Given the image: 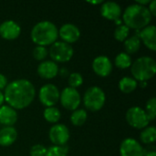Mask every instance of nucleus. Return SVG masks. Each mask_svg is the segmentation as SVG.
I'll return each mask as SVG.
<instances>
[{"instance_id":"30","label":"nucleus","mask_w":156,"mask_h":156,"mask_svg":"<svg viewBox=\"0 0 156 156\" xmlns=\"http://www.w3.org/2000/svg\"><path fill=\"white\" fill-rule=\"evenodd\" d=\"M48 54V50L47 49V48L41 46H36L32 52L34 58L38 61H44Z\"/></svg>"},{"instance_id":"7","label":"nucleus","mask_w":156,"mask_h":156,"mask_svg":"<svg viewBox=\"0 0 156 156\" xmlns=\"http://www.w3.org/2000/svg\"><path fill=\"white\" fill-rule=\"evenodd\" d=\"M125 118H126L128 124L131 127L138 129V130L144 129L145 127L148 126V124L150 122L144 110L139 106L131 107L126 112Z\"/></svg>"},{"instance_id":"38","label":"nucleus","mask_w":156,"mask_h":156,"mask_svg":"<svg viewBox=\"0 0 156 156\" xmlns=\"http://www.w3.org/2000/svg\"><path fill=\"white\" fill-rule=\"evenodd\" d=\"M140 86H141L142 88H145V87L147 86V82H145V81H144V82H140Z\"/></svg>"},{"instance_id":"19","label":"nucleus","mask_w":156,"mask_h":156,"mask_svg":"<svg viewBox=\"0 0 156 156\" xmlns=\"http://www.w3.org/2000/svg\"><path fill=\"white\" fill-rule=\"evenodd\" d=\"M17 139V132L13 126H4L0 129V146L12 145Z\"/></svg>"},{"instance_id":"23","label":"nucleus","mask_w":156,"mask_h":156,"mask_svg":"<svg viewBox=\"0 0 156 156\" xmlns=\"http://www.w3.org/2000/svg\"><path fill=\"white\" fill-rule=\"evenodd\" d=\"M88 118V113L83 109H77L70 115V122L74 126H82Z\"/></svg>"},{"instance_id":"36","label":"nucleus","mask_w":156,"mask_h":156,"mask_svg":"<svg viewBox=\"0 0 156 156\" xmlns=\"http://www.w3.org/2000/svg\"><path fill=\"white\" fill-rule=\"evenodd\" d=\"M5 102V98H4V93L2 91H0V107L2 105H4L3 103Z\"/></svg>"},{"instance_id":"1","label":"nucleus","mask_w":156,"mask_h":156,"mask_svg":"<svg viewBox=\"0 0 156 156\" xmlns=\"http://www.w3.org/2000/svg\"><path fill=\"white\" fill-rule=\"evenodd\" d=\"M36 89L31 81L26 79L15 80L4 90L5 101L13 109L22 110L28 107L34 101Z\"/></svg>"},{"instance_id":"15","label":"nucleus","mask_w":156,"mask_h":156,"mask_svg":"<svg viewBox=\"0 0 156 156\" xmlns=\"http://www.w3.org/2000/svg\"><path fill=\"white\" fill-rule=\"evenodd\" d=\"M101 14L104 18L115 21L122 16V8L121 5L116 2H103L101 6Z\"/></svg>"},{"instance_id":"20","label":"nucleus","mask_w":156,"mask_h":156,"mask_svg":"<svg viewBox=\"0 0 156 156\" xmlns=\"http://www.w3.org/2000/svg\"><path fill=\"white\" fill-rule=\"evenodd\" d=\"M138 82L131 77H123L119 81V89L122 92L129 94L136 90Z\"/></svg>"},{"instance_id":"24","label":"nucleus","mask_w":156,"mask_h":156,"mask_svg":"<svg viewBox=\"0 0 156 156\" xmlns=\"http://www.w3.org/2000/svg\"><path fill=\"white\" fill-rule=\"evenodd\" d=\"M43 117L48 122L56 124L60 120L61 112L56 107H48V108H46L44 110Z\"/></svg>"},{"instance_id":"28","label":"nucleus","mask_w":156,"mask_h":156,"mask_svg":"<svg viewBox=\"0 0 156 156\" xmlns=\"http://www.w3.org/2000/svg\"><path fill=\"white\" fill-rule=\"evenodd\" d=\"M147 117H148V120L151 122V121H154L155 120L156 117V99L154 97L149 99L146 102V105H145V110H144Z\"/></svg>"},{"instance_id":"13","label":"nucleus","mask_w":156,"mask_h":156,"mask_svg":"<svg viewBox=\"0 0 156 156\" xmlns=\"http://www.w3.org/2000/svg\"><path fill=\"white\" fill-rule=\"evenodd\" d=\"M20 33L21 27L14 20H5L0 24V37L5 40L16 39Z\"/></svg>"},{"instance_id":"2","label":"nucleus","mask_w":156,"mask_h":156,"mask_svg":"<svg viewBox=\"0 0 156 156\" xmlns=\"http://www.w3.org/2000/svg\"><path fill=\"white\" fill-rule=\"evenodd\" d=\"M152 15L147 6H143L138 4L130 5L123 12L122 21L129 28L134 30H141L150 25L152 21Z\"/></svg>"},{"instance_id":"26","label":"nucleus","mask_w":156,"mask_h":156,"mask_svg":"<svg viewBox=\"0 0 156 156\" xmlns=\"http://www.w3.org/2000/svg\"><path fill=\"white\" fill-rule=\"evenodd\" d=\"M129 34H130V28L128 27H126L124 24L121 25V26H118L115 30H114V33H113V36H114V38L119 41V42H124L128 37H129Z\"/></svg>"},{"instance_id":"10","label":"nucleus","mask_w":156,"mask_h":156,"mask_svg":"<svg viewBox=\"0 0 156 156\" xmlns=\"http://www.w3.org/2000/svg\"><path fill=\"white\" fill-rule=\"evenodd\" d=\"M48 137L53 145L64 146L69 140V130L65 124L56 123L49 129Z\"/></svg>"},{"instance_id":"17","label":"nucleus","mask_w":156,"mask_h":156,"mask_svg":"<svg viewBox=\"0 0 156 156\" xmlns=\"http://www.w3.org/2000/svg\"><path fill=\"white\" fill-rule=\"evenodd\" d=\"M139 37L144 46L152 51L156 50V27L154 25H149L140 30Z\"/></svg>"},{"instance_id":"6","label":"nucleus","mask_w":156,"mask_h":156,"mask_svg":"<svg viewBox=\"0 0 156 156\" xmlns=\"http://www.w3.org/2000/svg\"><path fill=\"white\" fill-rule=\"evenodd\" d=\"M49 56L54 62L65 63L71 59L74 51L71 45L67 44L63 41H56L50 46L48 50Z\"/></svg>"},{"instance_id":"31","label":"nucleus","mask_w":156,"mask_h":156,"mask_svg":"<svg viewBox=\"0 0 156 156\" xmlns=\"http://www.w3.org/2000/svg\"><path fill=\"white\" fill-rule=\"evenodd\" d=\"M47 148L43 144H35L30 148L29 154L30 156H45Z\"/></svg>"},{"instance_id":"11","label":"nucleus","mask_w":156,"mask_h":156,"mask_svg":"<svg viewBox=\"0 0 156 156\" xmlns=\"http://www.w3.org/2000/svg\"><path fill=\"white\" fill-rule=\"evenodd\" d=\"M92 69L100 77H108L112 71V63L107 56H98L92 61Z\"/></svg>"},{"instance_id":"3","label":"nucleus","mask_w":156,"mask_h":156,"mask_svg":"<svg viewBox=\"0 0 156 156\" xmlns=\"http://www.w3.org/2000/svg\"><path fill=\"white\" fill-rule=\"evenodd\" d=\"M30 37L37 46H51L57 41L58 29L51 21H40L33 27Z\"/></svg>"},{"instance_id":"14","label":"nucleus","mask_w":156,"mask_h":156,"mask_svg":"<svg viewBox=\"0 0 156 156\" xmlns=\"http://www.w3.org/2000/svg\"><path fill=\"white\" fill-rule=\"evenodd\" d=\"M58 36L61 37L63 42L70 45L79 40L80 37V31L77 26L67 23L61 26V27L58 29Z\"/></svg>"},{"instance_id":"37","label":"nucleus","mask_w":156,"mask_h":156,"mask_svg":"<svg viewBox=\"0 0 156 156\" xmlns=\"http://www.w3.org/2000/svg\"><path fill=\"white\" fill-rule=\"evenodd\" d=\"M88 3L93 4V5H99V4H102L103 1H88Z\"/></svg>"},{"instance_id":"25","label":"nucleus","mask_w":156,"mask_h":156,"mask_svg":"<svg viewBox=\"0 0 156 156\" xmlns=\"http://www.w3.org/2000/svg\"><path fill=\"white\" fill-rule=\"evenodd\" d=\"M114 64L118 69H128L133 64L132 58L129 54H127L125 52H121L116 56V58L114 59Z\"/></svg>"},{"instance_id":"21","label":"nucleus","mask_w":156,"mask_h":156,"mask_svg":"<svg viewBox=\"0 0 156 156\" xmlns=\"http://www.w3.org/2000/svg\"><path fill=\"white\" fill-rule=\"evenodd\" d=\"M140 140L143 144H154L156 140V129L154 126H147L140 133Z\"/></svg>"},{"instance_id":"18","label":"nucleus","mask_w":156,"mask_h":156,"mask_svg":"<svg viewBox=\"0 0 156 156\" xmlns=\"http://www.w3.org/2000/svg\"><path fill=\"white\" fill-rule=\"evenodd\" d=\"M17 121V112L8 105L0 107V124L4 126H13Z\"/></svg>"},{"instance_id":"33","label":"nucleus","mask_w":156,"mask_h":156,"mask_svg":"<svg viewBox=\"0 0 156 156\" xmlns=\"http://www.w3.org/2000/svg\"><path fill=\"white\" fill-rule=\"evenodd\" d=\"M8 82H7V79L5 75L0 73V91H2L3 90L5 89V87L7 86Z\"/></svg>"},{"instance_id":"29","label":"nucleus","mask_w":156,"mask_h":156,"mask_svg":"<svg viewBox=\"0 0 156 156\" xmlns=\"http://www.w3.org/2000/svg\"><path fill=\"white\" fill-rule=\"evenodd\" d=\"M68 82H69V86L70 88H73V89L77 90V88H79V87H80L82 85V83H83V77L79 72L70 73L69 76Z\"/></svg>"},{"instance_id":"27","label":"nucleus","mask_w":156,"mask_h":156,"mask_svg":"<svg viewBox=\"0 0 156 156\" xmlns=\"http://www.w3.org/2000/svg\"><path fill=\"white\" fill-rule=\"evenodd\" d=\"M69 148L67 145L64 146H56L52 145L47 149L45 156H68Z\"/></svg>"},{"instance_id":"32","label":"nucleus","mask_w":156,"mask_h":156,"mask_svg":"<svg viewBox=\"0 0 156 156\" xmlns=\"http://www.w3.org/2000/svg\"><path fill=\"white\" fill-rule=\"evenodd\" d=\"M144 156H156V148L154 144H148L143 147Z\"/></svg>"},{"instance_id":"9","label":"nucleus","mask_w":156,"mask_h":156,"mask_svg":"<svg viewBox=\"0 0 156 156\" xmlns=\"http://www.w3.org/2000/svg\"><path fill=\"white\" fill-rule=\"evenodd\" d=\"M59 101L64 109L73 112L79 108L81 102V97L76 89L67 87L61 91L59 95Z\"/></svg>"},{"instance_id":"34","label":"nucleus","mask_w":156,"mask_h":156,"mask_svg":"<svg viewBox=\"0 0 156 156\" xmlns=\"http://www.w3.org/2000/svg\"><path fill=\"white\" fill-rule=\"evenodd\" d=\"M148 5H149V7H147V8L149 10V12L151 13L152 16H154L156 15V1L155 0H152Z\"/></svg>"},{"instance_id":"4","label":"nucleus","mask_w":156,"mask_h":156,"mask_svg":"<svg viewBox=\"0 0 156 156\" xmlns=\"http://www.w3.org/2000/svg\"><path fill=\"white\" fill-rule=\"evenodd\" d=\"M131 72L133 79L138 82H147L154 77L156 73V62L149 56L138 58L131 66Z\"/></svg>"},{"instance_id":"16","label":"nucleus","mask_w":156,"mask_h":156,"mask_svg":"<svg viewBox=\"0 0 156 156\" xmlns=\"http://www.w3.org/2000/svg\"><path fill=\"white\" fill-rule=\"evenodd\" d=\"M58 66L56 62L52 60H44L42 61L37 69L38 76L45 80L54 79L58 74Z\"/></svg>"},{"instance_id":"22","label":"nucleus","mask_w":156,"mask_h":156,"mask_svg":"<svg viewBox=\"0 0 156 156\" xmlns=\"http://www.w3.org/2000/svg\"><path fill=\"white\" fill-rule=\"evenodd\" d=\"M124 48H125V53L127 54H134L136 53L140 48H141V39L139 37L133 35L130 37H128L124 42Z\"/></svg>"},{"instance_id":"12","label":"nucleus","mask_w":156,"mask_h":156,"mask_svg":"<svg viewBox=\"0 0 156 156\" xmlns=\"http://www.w3.org/2000/svg\"><path fill=\"white\" fill-rule=\"evenodd\" d=\"M121 156H144L143 146L133 138L124 139L120 146Z\"/></svg>"},{"instance_id":"5","label":"nucleus","mask_w":156,"mask_h":156,"mask_svg":"<svg viewBox=\"0 0 156 156\" xmlns=\"http://www.w3.org/2000/svg\"><path fill=\"white\" fill-rule=\"evenodd\" d=\"M105 92L98 86L89 88L83 96V104L85 108L90 112H98L101 110L105 104Z\"/></svg>"},{"instance_id":"8","label":"nucleus","mask_w":156,"mask_h":156,"mask_svg":"<svg viewBox=\"0 0 156 156\" xmlns=\"http://www.w3.org/2000/svg\"><path fill=\"white\" fill-rule=\"evenodd\" d=\"M60 92L58 87L51 83H47L43 85L38 92V99L42 105L48 107H54L59 101Z\"/></svg>"},{"instance_id":"35","label":"nucleus","mask_w":156,"mask_h":156,"mask_svg":"<svg viewBox=\"0 0 156 156\" xmlns=\"http://www.w3.org/2000/svg\"><path fill=\"white\" fill-rule=\"evenodd\" d=\"M150 0H138L136 1V4L140 5H143V6H146L147 5L150 4Z\"/></svg>"}]
</instances>
